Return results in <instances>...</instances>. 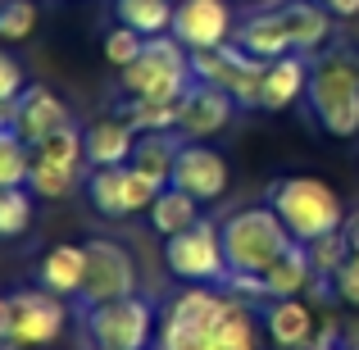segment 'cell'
Instances as JSON below:
<instances>
[{"instance_id": "obj_3", "label": "cell", "mask_w": 359, "mask_h": 350, "mask_svg": "<svg viewBox=\"0 0 359 350\" xmlns=\"http://www.w3.org/2000/svg\"><path fill=\"white\" fill-rule=\"evenodd\" d=\"M309 109L327 137L351 141L359 137V55L355 51H327L309 69Z\"/></svg>"}, {"instance_id": "obj_6", "label": "cell", "mask_w": 359, "mask_h": 350, "mask_svg": "<svg viewBox=\"0 0 359 350\" xmlns=\"http://www.w3.org/2000/svg\"><path fill=\"white\" fill-rule=\"evenodd\" d=\"M191 82H196L191 51H187L173 32L146 36V51H141L128 69H118V87H123L128 100H177Z\"/></svg>"}, {"instance_id": "obj_29", "label": "cell", "mask_w": 359, "mask_h": 350, "mask_svg": "<svg viewBox=\"0 0 359 350\" xmlns=\"http://www.w3.org/2000/svg\"><path fill=\"white\" fill-rule=\"evenodd\" d=\"M141 51H146V36H141L137 27H128V23L109 27L105 41H100V55H105V64H114V69H128Z\"/></svg>"}, {"instance_id": "obj_33", "label": "cell", "mask_w": 359, "mask_h": 350, "mask_svg": "<svg viewBox=\"0 0 359 350\" xmlns=\"http://www.w3.org/2000/svg\"><path fill=\"white\" fill-rule=\"evenodd\" d=\"M27 91V73L9 51H0V100H18Z\"/></svg>"}, {"instance_id": "obj_12", "label": "cell", "mask_w": 359, "mask_h": 350, "mask_svg": "<svg viewBox=\"0 0 359 350\" xmlns=\"http://www.w3.org/2000/svg\"><path fill=\"white\" fill-rule=\"evenodd\" d=\"M155 196H159V187L146 173H137L132 164L91 168L87 173V201L100 219H132V214L150 210Z\"/></svg>"}, {"instance_id": "obj_34", "label": "cell", "mask_w": 359, "mask_h": 350, "mask_svg": "<svg viewBox=\"0 0 359 350\" xmlns=\"http://www.w3.org/2000/svg\"><path fill=\"white\" fill-rule=\"evenodd\" d=\"M341 236H346V245L359 255V210H346V223H341Z\"/></svg>"}, {"instance_id": "obj_25", "label": "cell", "mask_w": 359, "mask_h": 350, "mask_svg": "<svg viewBox=\"0 0 359 350\" xmlns=\"http://www.w3.org/2000/svg\"><path fill=\"white\" fill-rule=\"evenodd\" d=\"M114 14H118V23L137 27L141 36H168L177 5L173 0H114Z\"/></svg>"}, {"instance_id": "obj_18", "label": "cell", "mask_w": 359, "mask_h": 350, "mask_svg": "<svg viewBox=\"0 0 359 350\" xmlns=\"http://www.w3.org/2000/svg\"><path fill=\"white\" fill-rule=\"evenodd\" d=\"M264 328H269V342L278 350H309L318 337V318L305 305V296H287V300H269L264 309Z\"/></svg>"}, {"instance_id": "obj_31", "label": "cell", "mask_w": 359, "mask_h": 350, "mask_svg": "<svg viewBox=\"0 0 359 350\" xmlns=\"http://www.w3.org/2000/svg\"><path fill=\"white\" fill-rule=\"evenodd\" d=\"M36 27V5L32 0H5L0 5V41H23Z\"/></svg>"}, {"instance_id": "obj_36", "label": "cell", "mask_w": 359, "mask_h": 350, "mask_svg": "<svg viewBox=\"0 0 359 350\" xmlns=\"http://www.w3.org/2000/svg\"><path fill=\"white\" fill-rule=\"evenodd\" d=\"M0 350H9V296H0Z\"/></svg>"}, {"instance_id": "obj_40", "label": "cell", "mask_w": 359, "mask_h": 350, "mask_svg": "<svg viewBox=\"0 0 359 350\" xmlns=\"http://www.w3.org/2000/svg\"><path fill=\"white\" fill-rule=\"evenodd\" d=\"M341 350H346V346H341Z\"/></svg>"}, {"instance_id": "obj_9", "label": "cell", "mask_w": 359, "mask_h": 350, "mask_svg": "<svg viewBox=\"0 0 359 350\" xmlns=\"http://www.w3.org/2000/svg\"><path fill=\"white\" fill-rule=\"evenodd\" d=\"M264 69L269 64L255 60L241 46H210V51H191V73L201 82L223 87L241 109H259V87H264Z\"/></svg>"}, {"instance_id": "obj_1", "label": "cell", "mask_w": 359, "mask_h": 350, "mask_svg": "<svg viewBox=\"0 0 359 350\" xmlns=\"http://www.w3.org/2000/svg\"><path fill=\"white\" fill-rule=\"evenodd\" d=\"M155 350H259L255 309L228 287H191L187 282L164 305L155 328Z\"/></svg>"}, {"instance_id": "obj_5", "label": "cell", "mask_w": 359, "mask_h": 350, "mask_svg": "<svg viewBox=\"0 0 359 350\" xmlns=\"http://www.w3.org/2000/svg\"><path fill=\"white\" fill-rule=\"evenodd\" d=\"M269 205L278 210V219L287 223V232L300 245L318 241V236L341 232L346 223V205L323 177H278L269 187Z\"/></svg>"}, {"instance_id": "obj_37", "label": "cell", "mask_w": 359, "mask_h": 350, "mask_svg": "<svg viewBox=\"0 0 359 350\" xmlns=\"http://www.w3.org/2000/svg\"><path fill=\"white\" fill-rule=\"evenodd\" d=\"M14 109H18V100H0V132L14 128Z\"/></svg>"}, {"instance_id": "obj_20", "label": "cell", "mask_w": 359, "mask_h": 350, "mask_svg": "<svg viewBox=\"0 0 359 350\" xmlns=\"http://www.w3.org/2000/svg\"><path fill=\"white\" fill-rule=\"evenodd\" d=\"M309 69H314V64H309L305 55L269 60V69H264V87H259V109L278 114V109L296 105V100L309 91Z\"/></svg>"}, {"instance_id": "obj_24", "label": "cell", "mask_w": 359, "mask_h": 350, "mask_svg": "<svg viewBox=\"0 0 359 350\" xmlns=\"http://www.w3.org/2000/svg\"><path fill=\"white\" fill-rule=\"evenodd\" d=\"M196 223H201V201L187 196L182 187H164L155 196V205H150V228L159 236H177V232L196 228Z\"/></svg>"}, {"instance_id": "obj_23", "label": "cell", "mask_w": 359, "mask_h": 350, "mask_svg": "<svg viewBox=\"0 0 359 350\" xmlns=\"http://www.w3.org/2000/svg\"><path fill=\"white\" fill-rule=\"evenodd\" d=\"M259 278H264V287H269V300H287V296H305L318 282V273H314V264H309V250L296 241L269 273H259Z\"/></svg>"}, {"instance_id": "obj_4", "label": "cell", "mask_w": 359, "mask_h": 350, "mask_svg": "<svg viewBox=\"0 0 359 350\" xmlns=\"http://www.w3.org/2000/svg\"><path fill=\"white\" fill-rule=\"evenodd\" d=\"M219 236H223L228 273H269L296 245V236L287 232V223L278 219L273 205H250V210L228 214L219 223Z\"/></svg>"}, {"instance_id": "obj_8", "label": "cell", "mask_w": 359, "mask_h": 350, "mask_svg": "<svg viewBox=\"0 0 359 350\" xmlns=\"http://www.w3.org/2000/svg\"><path fill=\"white\" fill-rule=\"evenodd\" d=\"M82 323H87L91 346L146 350L150 337H155V328H159V318H155V305L132 291V296L105 300V305H87V318H82Z\"/></svg>"}, {"instance_id": "obj_30", "label": "cell", "mask_w": 359, "mask_h": 350, "mask_svg": "<svg viewBox=\"0 0 359 350\" xmlns=\"http://www.w3.org/2000/svg\"><path fill=\"white\" fill-rule=\"evenodd\" d=\"M305 250H309V264H314V273H318V278H327V282H332V273L346 264L351 245H346V236H341V232H332V236H318V241H309Z\"/></svg>"}, {"instance_id": "obj_27", "label": "cell", "mask_w": 359, "mask_h": 350, "mask_svg": "<svg viewBox=\"0 0 359 350\" xmlns=\"http://www.w3.org/2000/svg\"><path fill=\"white\" fill-rule=\"evenodd\" d=\"M118 114L137 132H177V100H128Z\"/></svg>"}, {"instance_id": "obj_39", "label": "cell", "mask_w": 359, "mask_h": 350, "mask_svg": "<svg viewBox=\"0 0 359 350\" xmlns=\"http://www.w3.org/2000/svg\"><path fill=\"white\" fill-rule=\"evenodd\" d=\"M0 5H5V0H0Z\"/></svg>"}, {"instance_id": "obj_16", "label": "cell", "mask_w": 359, "mask_h": 350, "mask_svg": "<svg viewBox=\"0 0 359 350\" xmlns=\"http://www.w3.org/2000/svg\"><path fill=\"white\" fill-rule=\"evenodd\" d=\"M173 36L187 51H210L232 36V9L228 0H177Z\"/></svg>"}, {"instance_id": "obj_17", "label": "cell", "mask_w": 359, "mask_h": 350, "mask_svg": "<svg viewBox=\"0 0 359 350\" xmlns=\"http://www.w3.org/2000/svg\"><path fill=\"white\" fill-rule=\"evenodd\" d=\"M60 128H73V119H69V105H64L50 87H27L23 96H18L14 132L27 141V146H41V141L55 137Z\"/></svg>"}, {"instance_id": "obj_7", "label": "cell", "mask_w": 359, "mask_h": 350, "mask_svg": "<svg viewBox=\"0 0 359 350\" xmlns=\"http://www.w3.org/2000/svg\"><path fill=\"white\" fill-rule=\"evenodd\" d=\"M82 168L87 164V146H82L78 128H60L55 137H46L41 146H32V173H27V191L41 201H64L73 196Z\"/></svg>"}, {"instance_id": "obj_14", "label": "cell", "mask_w": 359, "mask_h": 350, "mask_svg": "<svg viewBox=\"0 0 359 350\" xmlns=\"http://www.w3.org/2000/svg\"><path fill=\"white\" fill-rule=\"evenodd\" d=\"M232 109H237V100H232L228 91L196 78L191 87L177 96V137H182V141L219 137V132L232 123Z\"/></svg>"}, {"instance_id": "obj_26", "label": "cell", "mask_w": 359, "mask_h": 350, "mask_svg": "<svg viewBox=\"0 0 359 350\" xmlns=\"http://www.w3.org/2000/svg\"><path fill=\"white\" fill-rule=\"evenodd\" d=\"M32 173V146L14 128L0 132V187H27Z\"/></svg>"}, {"instance_id": "obj_19", "label": "cell", "mask_w": 359, "mask_h": 350, "mask_svg": "<svg viewBox=\"0 0 359 350\" xmlns=\"http://www.w3.org/2000/svg\"><path fill=\"white\" fill-rule=\"evenodd\" d=\"M137 137L141 132L132 128L123 114H109V119H96L87 123L82 132V146H87V164L91 168H114V164H132V150H137Z\"/></svg>"}, {"instance_id": "obj_32", "label": "cell", "mask_w": 359, "mask_h": 350, "mask_svg": "<svg viewBox=\"0 0 359 350\" xmlns=\"http://www.w3.org/2000/svg\"><path fill=\"white\" fill-rule=\"evenodd\" d=\"M332 296L341 300V305H355L359 309V255L355 250L346 255V264L332 273Z\"/></svg>"}, {"instance_id": "obj_13", "label": "cell", "mask_w": 359, "mask_h": 350, "mask_svg": "<svg viewBox=\"0 0 359 350\" xmlns=\"http://www.w3.org/2000/svg\"><path fill=\"white\" fill-rule=\"evenodd\" d=\"M137 291V264L118 241H87V278H82V305H105V300Z\"/></svg>"}, {"instance_id": "obj_38", "label": "cell", "mask_w": 359, "mask_h": 350, "mask_svg": "<svg viewBox=\"0 0 359 350\" xmlns=\"http://www.w3.org/2000/svg\"><path fill=\"white\" fill-rule=\"evenodd\" d=\"M91 350H123V346H91Z\"/></svg>"}, {"instance_id": "obj_10", "label": "cell", "mask_w": 359, "mask_h": 350, "mask_svg": "<svg viewBox=\"0 0 359 350\" xmlns=\"http://www.w3.org/2000/svg\"><path fill=\"white\" fill-rule=\"evenodd\" d=\"M164 264H168L173 278L191 282V287H205V282L219 287V282L228 278L219 223L201 219L196 228H187V232H177V236H164Z\"/></svg>"}, {"instance_id": "obj_22", "label": "cell", "mask_w": 359, "mask_h": 350, "mask_svg": "<svg viewBox=\"0 0 359 350\" xmlns=\"http://www.w3.org/2000/svg\"><path fill=\"white\" fill-rule=\"evenodd\" d=\"M41 287L55 291V296H73L82 291V278H87V245H50L41 255Z\"/></svg>"}, {"instance_id": "obj_2", "label": "cell", "mask_w": 359, "mask_h": 350, "mask_svg": "<svg viewBox=\"0 0 359 350\" xmlns=\"http://www.w3.org/2000/svg\"><path fill=\"white\" fill-rule=\"evenodd\" d=\"M327 36H332V9L318 0H287L237 27V46L264 64L282 55H314Z\"/></svg>"}, {"instance_id": "obj_11", "label": "cell", "mask_w": 359, "mask_h": 350, "mask_svg": "<svg viewBox=\"0 0 359 350\" xmlns=\"http://www.w3.org/2000/svg\"><path fill=\"white\" fill-rule=\"evenodd\" d=\"M69 309L55 291L46 287H23L9 296V350H36L60 342Z\"/></svg>"}, {"instance_id": "obj_21", "label": "cell", "mask_w": 359, "mask_h": 350, "mask_svg": "<svg viewBox=\"0 0 359 350\" xmlns=\"http://www.w3.org/2000/svg\"><path fill=\"white\" fill-rule=\"evenodd\" d=\"M177 150H182V137H177V132H141V137H137V150H132V168H137V173H146L150 182L164 191V187H173Z\"/></svg>"}, {"instance_id": "obj_28", "label": "cell", "mask_w": 359, "mask_h": 350, "mask_svg": "<svg viewBox=\"0 0 359 350\" xmlns=\"http://www.w3.org/2000/svg\"><path fill=\"white\" fill-rule=\"evenodd\" d=\"M32 228V191L27 187H0V241H14Z\"/></svg>"}, {"instance_id": "obj_15", "label": "cell", "mask_w": 359, "mask_h": 350, "mask_svg": "<svg viewBox=\"0 0 359 350\" xmlns=\"http://www.w3.org/2000/svg\"><path fill=\"white\" fill-rule=\"evenodd\" d=\"M228 159L210 146V141H182L177 150V164H173V187H182L187 196H196L201 205L219 201L228 191Z\"/></svg>"}, {"instance_id": "obj_35", "label": "cell", "mask_w": 359, "mask_h": 350, "mask_svg": "<svg viewBox=\"0 0 359 350\" xmlns=\"http://www.w3.org/2000/svg\"><path fill=\"white\" fill-rule=\"evenodd\" d=\"M318 5L332 9V18H355L359 14V0H318Z\"/></svg>"}]
</instances>
